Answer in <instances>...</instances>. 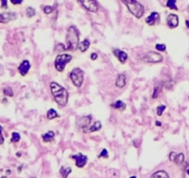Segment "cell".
Segmentation results:
<instances>
[{"instance_id":"41","label":"cell","mask_w":189,"mask_h":178,"mask_svg":"<svg viewBox=\"0 0 189 178\" xmlns=\"http://www.w3.org/2000/svg\"><path fill=\"white\" fill-rule=\"evenodd\" d=\"M130 178H136V176H131Z\"/></svg>"},{"instance_id":"35","label":"cell","mask_w":189,"mask_h":178,"mask_svg":"<svg viewBox=\"0 0 189 178\" xmlns=\"http://www.w3.org/2000/svg\"><path fill=\"white\" fill-rule=\"evenodd\" d=\"M1 8H7V0H1Z\"/></svg>"},{"instance_id":"27","label":"cell","mask_w":189,"mask_h":178,"mask_svg":"<svg viewBox=\"0 0 189 178\" xmlns=\"http://www.w3.org/2000/svg\"><path fill=\"white\" fill-rule=\"evenodd\" d=\"M183 178H189V163H186L183 171Z\"/></svg>"},{"instance_id":"16","label":"cell","mask_w":189,"mask_h":178,"mask_svg":"<svg viewBox=\"0 0 189 178\" xmlns=\"http://www.w3.org/2000/svg\"><path fill=\"white\" fill-rule=\"evenodd\" d=\"M110 106H111V108H113V109H119V110H121V111H122V110H124V109H126V105L122 101V100H117L116 102L112 103Z\"/></svg>"},{"instance_id":"3","label":"cell","mask_w":189,"mask_h":178,"mask_svg":"<svg viewBox=\"0 0 189 178\" xmlns=\"http://www.w3.org/2000/svg\"><path fill=\"white\" fill-rule=\"evenodd\" d=\"M121 1L127 7V8L129 9V11L135 16V18L140 19L144 15L145 8L136 0H121Z\"/></svg>"},{"instance_id":"37","label":"cell","mask_w":189,"mask_h":178,"mask_svg":"<svg viewBox=\"0 0 189 178\" xmlns=\"http://www.w3.org/2000/svg\"><path fill=\"white\" fill-rule=\"evenodd\" d=\"M10 2L13 4V5H20L22 3V0H10Z\"/></svg>"},{"instance_id":"25","label":"cell","mask_w":189,"mask_h":178,"mask_svg":"<svg viewBox=\"0 0 189 178\" xmlns=\"http://www.w3.org/2000/svg\"><path fill=\"white\" fill-rule=\"evenodd\" d=\"M162 89L161 86H159V85L155 86V88H154V92H153V95H152V99H156L159 97L160 93L162 92Z\"/></svg>"},{"instance_id":"19","label":"cell","mask_w":189,"mask_h":178,"mask_svg":"<svg viewBox=\"0 0 189 178\" xmlns=\"http://www.w3.org/2000/svg\"><path fill=\"white\" fill-rule=\"evenodd\" d=\"M149 178H170L169 177V175L163 171V170H161V171H157L156 173H154Z\"/></svg>"},{"instance_id":"33","label":"cell","mask_w":189,"mask_h":178,"mask_svg":"<svg viewBox=\"0 0 189 178\" xmlns=\"http://www.w3.org/2000/svg\"><path fill=\"white\" fill-rule=\"evenodd\" d=\"M108 157V150H106V149H104L102 151H101V153H100V155H99V158H105V159H107Z\"/></svg>"},{"instance_id":"18","label":"cell","mask_w":189,"mask_h":178,"mask_svg":"<svg viewBox=\"0 0 189 178\" xmlns=\"http://www.w3.org/2000/svg\"><path fill=\"white\" fill-rule=\"evenodd\" d=\"M89 47H90V42H89V40H88V39H84L83 41H82L81 43H79L78 48H79V50L81 51V52L83 53V52H85V51L89 48Z\"/></svg>"},{"instance_id":"13","label":"cell","mask_w":189,"mask_h":178,"mask_svg":"<svg viewBox=\"0 0 189 178\" xmlns=\"http://www.w3.org/2000/svg\"><path fill=\"white\" fill-rule=\"evenodd\" d=\"M160 22V14L158 12H152L147 19H146V23L149 26L155 25L157 23Z\"/></svg>"},{"instance_id":"42","label":"cell","mask_w":189,"mask_h":178,"mask_svg":"<svg viewBox=\"0 0 189 178\" xmlns=\"http://www.w3.org/2000/svg\"><path fill=\"white\" fill-rule=\"evenodd\" d=\"M1 178H7L6 176H3V177H1Z\"/></svg>"},{"instance_id":"34","label":"cell","mask_w":189,"mask_h":178,"mask_svg":"<svg viewBox=\"0 0 189 178\" xmlns=\"http://www.w3.org/2000/svg\"><path fill=\"white\" fill-rule=\"evenodd\" d=\"M176 155H177V154H176V152H174V151H172V152L170 153V156H169L170 160L174 162V160H175V158H176Z\"/></svg>"},{"instance_id":"24","label":"cell","mask_w":189,"mask_h":178,"mask_svg":"<svg viewBox=\"0 0 189 178\" xmlns=\"http://www.w3.org/2000/svg\"><path fill=\"white\" fill-rule=\"evenodd\" d=\"M167 7L171 9H174V10L178 9V8L176 7V0H168Z\"/></svg>"},{"instance_id":"20","label":"cell","mask_w":189,"mask_h":178,"mask_svg":"<svg viewBox=\"0 0 189 178\" xmlns=\"http://www.w3.org/2000/svg\"><path fill=\"white\" fill-rule=\"evenodd\" d=\"M101 129V123L99 122V121H97V122H96L92 126H89V129H87L86 131H85V133L86 132H90V133H92V132H97V131H99Z\"/></svg>"},{"instance_id":"8","label":"cell","mask_w":189,"mask_h":178,"mask_svg":"<svg viewBox=\"0 0 189 178\" xmlns=\"http://www.w3.org/2000/svg\"><path fill=\"white\" fill-rule=\"evenodd\" d=\"M70 158L75 160V163H76V166H77L78 168H82V167H84L85 164H86V162H87V160H88L87 156H86V155H83V154H82V153H78V154H76V155H72Z\"/></svg>"},{"instance_id":"43","label":"cell","mask_w":189,"mask_h":178,"mask_svg":"<svg viewBox=\"0 0 189 178\" xmlns=\"http://www.w3.org/2000/svg\"><path fill=\"white\" fill-rule=\"evenodd\" d=\"M188 11H189V8H188Z\"/></svg>"},{"instance_id":"40","label":"cell","mask_w":189,"mask_h":178,"mask_svg":"<svg viewBox=\"0 0 189 178\" xmlns=\"http://www.w3.org/2000/svg\"><path fill=\"white\" fill-rule=\"evenodd\" d=\"M186 23H187V28H189V21H187Z\"/></svg>"},{"instance_id":"31","label":"cell","mask_w":189,"mask_h":178,"mask_svg":"<svg viewBox=\"0 0 189 178\" xmlns=\"http://www.w3.org/2000/svg\"><path fill=\"white\" fill-rule=\"evenodd\" d=\"M156 49L158 51L163 52V51L166 50V46L164 44H157L156 45Z\"/></svg>"},{"instance_id":"38","label":"cell","mask_w":189,"mask_h":178,"mask_svg":"<svg viewBox=\"0 0 189 178\" xmlns=\"http://www.w3.org/2000/svg\"><path fill=\"white\" fill-rule=\"evenodd\" d=\"M90 58H91L92 60H95V59L97 58V53H92L91 56H90Z\"/></svg>"},{"instance_id":"39","label":"cell","mask_w":189,"mask_h":178,"mask_svg":"<svg viewBox=\"0 0 189 178\" xmlns=\"http://www.w3.org/2000/svg\"><path fill=\"white\" fill-rule=\"evenodd\" d=\"M156 125H157V126H162V123L159 122V121H157V122H156Z\"/></svg>"},{"instance_id":"17","label":"cell","mask_w":189,"mask_h":178,"mask_svg":"<svg viewBox=\"0 0 189 178\" xmlns=\"http://www.w3.org/2000/svg\"><path fill=\"white\" fill-rule=\"evenodd\" d=\"M42 138H43V141L44 142H50V141H53L55 138V133L53 131H49L46 134H44L42 135Z\"/></svg>"},{"instance_id":"36","label":"cell","mask_w":189,"mask_h":178,"mask_svg":"<svg viewBox=\"0 0 189 178\" xmlns=\"http://www.w3.org/2000/svg\"><path fill=\"white\" fill-rule=\"evenodd\" d=\"M2 131H3V127L0 125V145H2L4 143V136L2 135Z\"/></svg>"},{"instance_id":"9","label":"cell","mask_w":189,"mask_h":178,"mask_svg":"<svg viewBox=\"0 0 189 178\" xmlns=\"http://www.w3.org/2000/svg\"><path fill=\"white\" fill-rule=\"evenodd\" d=\"M13 20H16V14L13 12H6L0 14V23H7Z\"/></svg>"},{"instance_id":"4","label":"cell","mask_w":189,"mask_h":178,"mask_svg":"<svg viewBox=\"0 0 189 178\" xmlns=\"http://www.w3.org/2000/svg\"><path fill=\"white\" fill-rule=\"evenodd\" d=\"M72 59V56L70 54H61V55H57L55 59V68L57 72L61 73L64 71L65 66L71 62V60Z\"/></svg>"},{"instance_id":"6","label":"cell","mask_w":189,"mask_h":178,"mask_svg":"<svg viewBox=\"0 0 189 178\" xmlns=\"http://www.w3.org/2000/svg\"><path fill=\"white\" fill-rule=\"evenodd\" d=\"M142 59L145 62H147V63H160L163 60V57L160 53L149 51L143 57Z\"/></svg>"},{"instance_id":"29","label":"cell","mask_w":189,"mask_h":178,"mask_svg":"<svg viewBox=\"0 0 189 178\" xmlns=\"http://www.w3.org/2000/svg\"><path fill=\"white\" fill-rule=\"evenodd\" d=\"M165 109H166V106H164V105L158 106V108H157V115L158 116H162V114H163V112H164V110H165Z\"/></svg>"},{"instance_id":"21","label":"cell","mask_w":189,"mask_h":178,"mask_svg":"<svg viewBox=\"0 0 189 178\" xmlns=\"http://www.w3.org/2000/svg\"><path fill=\"white\" fill-rule=\"evenodd\" d=\"M59 173H60L62 178H67L68 177V175L72 173V168H71V167H67V168L61 167L60 170H59Z\"/></svg>"},{"instance_id":"7","label":"cell","mask_w":189,"mask_h":178,"mask_svg":"<svg viewBox=\"0 0 189 178\" xmlns=\"http://www.w3.org/2000/svg\"><path fill=\"white\" fill-rule=\"evenodd\" d=\"M82 5L90 12L96 13L98 10V6L96 0H79Z\"/></svg>"},{"instance_id":"15","label":"cell","mask_w":189,"mask_h":178,"mask_svg":"<svg viewBox=\"0 0 189 178\" xmlns=\"http://www.w3.org/2000/svg\"><path fill=\"white\" fill-rule=\"evenodd\" d=\"M91 118H92L91 115L82 117L81 119H80V127L82 128V129L88 127V125H89V124L91 122Z\"/></svg>"},{"instance_id":"2","label":"cell","mask_w":189,"mask_h":178,"mask_svg":"<svg viewBox=\"0 0 189 178\" xmlns=\"http://www.w3.org/2000/svg\"><path fill=\"white\" fill-rule=\"evenodd\" d=\"M79 46V32L75 26H70L66 35L65 50L75 51Z\"/></svg>"},{"instance_id":"28","label":"cell","mask_w":189,"mask_h":178,"mask_svg":"<svg viewBox=\"0 0 189 178\" xmlns=\"http://www.w3.org/2000/svg\"><path fill=\"white\" fill-rule=\"evenodd\" d=\"M3 93L7 96V97H13V91L10 87H5L3 89Z\"/></svg>"},{"instance_id":"44","label":"cell","mask_w":189,"mask_h":178,"mask_svg":"<svg viewBox=\"0 0 189 178\" xmlns=\"http://www.w3.org/2000/svg\"><path fill=\"white\" fill-rule=\"evenodd\" d=\"M32 178H33V177H32Z\"/></svg>"},{"instance_id":"23","label":"cell","mask_w":189,"mask_h":178,"mask_svg":"<svg viewBox=\"0 0 189 178\" xmlns=\"http://www.w3.org/2000/svg\"><path fill=\"white\" fill-rule=\"evenodd\" d=\"M184 160H185V154L184 153H179V154L176 155L174 162L179 165V164H182L184 162Z\"/></svg>"},{"instance_id":"32","label":"cell","mask_w":189,"mask_h":178,"mask_svg":"<svg viewBox=\"0 0 189 178\" xmlns=\"http://www.w3.org/2000/svg\"><path fill=\"white\" fill-rule=\"evenodd\" d=\"M52 11H53V8H52V7H50V6H47V7L44 8V12H45L46 14H50Z\"/></svg>"},{"instance_id":"30","label":"cell","mask_w":189,"mask_h":178,"mask_svg":"<svg viewBox=\"0 0 189 178\" xmlns=\"http://www.w3.org/2000/svg\"><path fill=\"white\" fill-rule=\"evenodd\" d=\"M26 13H27V16L28 18H32L33 15H35V10H34V8H28L27 9H26Z\"/></svg>"},{"instance_id":"26","label":"cell","mask_w":189,"mask_h":178,"mask_svg":"<svg viewBox=\"0 0 189 178\" xmlns=\"http://www.w3.org/2000/svg\"><path fill=\"white\" fill-rule=\"evenodd\" d=\"M21 140V135L19 133L17 132H13L12 133V137H11V142L12 143H17Z\"/></svg>"},{"instance_id":"14","label":"cell","mask_w":189,"mask_h":178,"mask_svg":"<svg viewBox=\"0 0 189 178\" xmlns=\"http://www.w3.org/2000/svg\"><path fill=\"white\" fill-rule=\"evenodd\" d=\"M126 84V76L125 74H119L117 79H116V83H115V85L118 87V88H123Z\"/></svg>"},{"instance_id":"22","label":"cell","mask_w":189,"mask_h":178,"mask_svg":"<svg viewBox=\"0 0 189 178\" xmlns=\"http://www.w3.org/2000/svg\"><path fill=\"white\" fill-rule=\"evenodd\" d=\"M47 117L49 120H53V119L57 118V117H59V115L57 114V112L54 109H48V111L47 113Z\"/></svg>"},{"instance_id":"12","label":"cell","mask_w":189,"mask_h":178,"mask_svg":"<svg viewBox=\"0 0 189 178\" xmlns=\"http://www.w3.org/2000/svg\"><path fill=\"white\" fill-rule=\"evenodd\" d=\"M30 68H31V64H30L29 60L25 59L20 64V66L18 68V71H19V73L21 74L22 76H25L28 74V72L30 71Z\"/></svg>"},{"instance_id":"1","label":"cell","mask_w":189,"mask_h":178,"mask_svg":"<svg viewBox=\"0 0 189 178\" xmlns=\"http://www.w3.org/2000/svg\"><path fill=\"white\" fill-rule=\"evenodd\" d=\"M50 89H51V93L54 98V100L57 102V104L60 108L65 107L68 103V99H69L68 91L63 86H61L60 84H58L56 82L50 83Z\"/></svg>"},{"instance_id":"5","label":"cell","mask_w":189,"mask_h":178,"mask_svg":"<svg viewBox=\"0 0 189 178\" xmlns=\"http://www.w3.org/2000/svg\"><path fill=\"white\" fill-rule=\"evenodd\" d=\"M83 76H84V73L83 71L80 68H74L71 73H70V78L72 82V84L77 87L80 88L82 85V82H83Z\"/></svg>"},{"instance_id":"11","label":"cell","mask_w":189,"mask_h":178,"mask_svg":"<svg viewBox=\"0 0 189 178\" xmlns=\"http://www.w3.org/2000/svg\"><path fill=\"white\" fill-rule=\"evenodd\" d=\"M113 54L115 55V57L119 59V61L121 63H125L127 58H128V55L126 52L118 49V48H113Z\"/></svg>"},{"instance_id":"10","label":"cell","mask_w":189,"mask_h":178,"mask_svg":"<svg viewBox=\"0 0 189 178\" xmlns=\"http://www.w3.org/2000/svg\"><path fill=\"white\" fill-rule=\"evenodd\" d=\"M167 24L171 29L176 28L179 24V18L175 14H170L167 17Z\"/></svg>"}]
</instances>
